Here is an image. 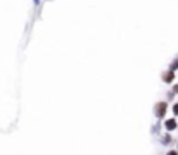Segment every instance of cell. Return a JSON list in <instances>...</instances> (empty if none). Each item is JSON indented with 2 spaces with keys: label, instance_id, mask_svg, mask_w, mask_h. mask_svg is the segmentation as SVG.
Returning <instances> with one entry per match:
<instances>
[{
  "label": "cell",
  "instance_id": "1",
  "mask_svg": "<svg viewBox=\"0 0 178 155\" xmlns=\"http://www.w3.org/2000/svg\"><path fill=\"white\" fill-rule=\"evenodd\" d=\"M166 110H168V103L166 102H157L154 105V114H156L157 119H163L166 115Z\"/></svg>",
  "mask_w": 178,
  "mask_h": 155
},
{
  "label": "cell",
  "instance_id": "2",
  "mask_svg": "<svg viewBox=\"0 0 178 155\" xmlns=\"http://www.w3.org/2000/svg\"><path fill=\"white\" fill-rule=\"evenodd\" d=\"M164 128H166V131H175L178 128V122L175 119H168V121H164Z\"/></svg>",
  "mask_w": 178,
  "mask_h": 155
},
{
  "label": "cell",
  "instance_id": "3",
  "mask_svg": "<svg viewBox=\"0 0 178 155\" xmlns=\"http://www.w3.org/2000/svg\"><path fill=\"white\" fill-rule=\"evenodd\" d=\"M175 79V71H166V73H163V81L164 83H173Z\"/></svg>",
  "mask_w": 178,
  "mask_h": 155
},
{
  "label": "cell",
  "instance_id": "4",
  "mask_svg": "<svg viewBox=\"0 0 178 155\" xmlns=\"http://www.w3.org/2000/svg\"><path fill=\"white\" fill-rule=\"evenodd\" d=\"M170 69H171V71H176V69H178V59L175 60L173 64H171V67H170Z\"/></svg>",
  "mask_w": 178,
  "mask_h": 155
},
{
  "label": "cell",
  "instance_id": "5",
  "mask_svg": "<svg viewBox=\"0 0 178 155\" xmlns=\"http://www.w3.org/2000/svg\"><path fill=\"white\" fill-rule=\"evenodd\" d=\"M163 143H171V136H170V134H166V136L163 138Z\"/></svg>",
  "mask_w": 178,
  "mask_h": 155
},
{
  "label": "cell",
  "instance_id": "6",
  "mask_svg": "<svg viewBox=\"0 0 178 155\" xmlns=\"http://www.w3.org/2000/svg\"><path fill=\"white\" fill-rule=\"evenodd\" d=\"M173 114H175V115H178V102L173 105Z\"/></svg>",
  "mask_w": 178,
  "mask_h": 155
},
{
  "label": "cell",
  "instance_id": "7",
  "mask_svg": "<svg viewBox=\"0 0 178 155\" xmlns=\"http://www.w3.org/2000/svg\"><path fill=\"white\" fill-rule=\"evenodd\" d=\"M166 155H178V152H176V150H170Z\"/></svg>",
  "mask_w": 178,
  "mask_h": 155
},
{
  "label": "cell",
  "instance_id": "8",
  "mask_svg": "<svg viewBox=\"0 0 178 155\" xmlns=\"http://www.w3.org/2000/svg\"><path fill=\"white\" fill-rule=\"evenodd\" d=\"M173 93H178V85H175V86H173Z\"/></svg>",
  "mask_w": 178,
  "mask_h": 155
},
{
  "label": "cell",
  "instance_id": "9",
  "mask_svg": "<svg viewBox=\"0 0 178 155\" xmlns=\"http://www.w3.org/2000/svg\"><path fill=\"white\" fill-rule=\"evenodd\" d=\"M35 2H38V0H35Z\"/></svg>",
  "mask_w": 178,
  "mask_h": 155
}]
</instances>
